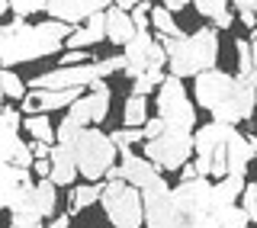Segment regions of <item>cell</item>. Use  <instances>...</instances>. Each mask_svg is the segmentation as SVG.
Wrapping results in <instances>:
<instances>
[{
    "mask_svg": "<svg viewBox=\"0 0 257 228\" xmlns=\"http://www.w3.org/2000/svg\"><path fill=\"white\" fill-rule=\"evenodd\" d=\"M0 90H4V96H10V100H26V84L20 80V74L10 68H4L0 71Z\"/></svg>",
    "mask_w": 257,
    "mask_h": 228,
    "instance_id": "f546056e",
    "label": "cell"
},
{
    "mask_svg": "<svg viewBox=\"0 0 257 228\" xmlns=\"http://www.w3.org/2000/svg\"><path fill=\"white\" fill-rule=\"evenodd\" d=\"M235 10L241 13V23H244L247 29H254V26H257V16H254L251 10H244V7H241V0H238V4H235Z\"/></svg>",
    "mask_w": 257,
    "mask_h": 228,
    "instance_id": "ab89813d",
    "label": "cell"
},
{
    "mask_svg": "<svg viewBox=\"0 0 257 228\" xmlns=\"http://www.w3.org/2000/svg\"><path fill=\"white\" fill-rule=\"evenodd\" d=\"M122 119H125V129H142L145 122H148V96H132L128 93Z\"/></svg>",
    "mask_w": 257,
    "mask_h": 228,
    "instance_id": "cb8c5ba5",
    "label": "cell"
},
{
    "mask_svg": "<svg viewBox=\"0 0 257 228\" xmlns=\"http://www.w3.org/2000/svg\"><path fill=\"white\" fill-rule=\"evenodd\" d=\"M148 20H151V26L161 32V39H177V36H183L180 26H177V20H174V16L167 13L161 4H158V7H151V16H148Z\"/></svg>",
    "mask_w": 257,
    "mask_h": 228,
    "instance_id": "484cf974",
    "label": "cell"
},
{
    "mask_svg": "<svg viewBox=\"0 0 257 228\" xmlns=\"http://www.w3.org/2000/svg\"><path fill=\"white\" fill-rule=\"evenodd\" d=\"M193 90H196V103L209 109L212 122L222 126H235L254 116L257 106V90L247 80H241L228 71H203L193 77Z\"/></svg>",
    "mask_w": 257,
    "mask_h": 228,
    "instance_id": "6da1fadb",
    "label": "cell"
},
{
    "mask_svg": "<svg viewBox=\"0 0 257 228\" xmlns=\"http://www.w3.org/2000/svg\"><path fill=\"white\" fill-rule=\"evenodd\" d=\"M71 154H74L77 174H84L90 183H96L100 177H106L112 167H116V148H112L109 135H103L100 129H80V135L71 145Z\"/></svg>",
    "mask_w": 257,
    "mask_h": 228,
    "instance_id": "5b68a950",
    "label": "cell"
},
{
    "mask_svg": "<svg viewBox=\"0 0 257 228\" xmlns=\"http://www.w3.org/2000/svg\"><path fill=\"white\" fill-rule=\"evenodd\" d=\"M93 80H106L103 77L100 61L90 64H77V68H58V71H45L32 80L29 90H84Z\"/></svg>",
    "mask_w": 257,
    "mask_h": 228,
    "instance_id": "9c48e42d",
    "label": "cell"
},
{
    "mask_svg": "<svg viewBox=\"0 0 257 228\" xmlns=\"http://www.w3.org/2000/svg\"><path fill=\"white\" fill-rule=\"evenodd\" d=\"M142 132H145V142H155V138H158V135H164L167 129H164V122L155 116V119H148V122L142 126Z\"/></svg>",
    "mask_w": 257,
    "mask_h": 228,
    "instance_id": "e575fe53",
    "label": "cell"
},
{
    "mask_svg": "<svg viewBox=\"0 0 257 228\" xmlns=\"http://www.w3.org/2000/svg\"><path fill=\"white\" fill-rule=\"evenodd\" d=\"M103 212H106L112 228H142L145 225V206H142V193L135 186H128L122 180H109L103 186Z\"/></svg>",
    "mask_w": 257,
    "mask_h": 228,
    "instance_id": "52a82bcc",
    "label": "cell"
},
{
    "mask_svg": "<svg viewBox=\"0 0 257 228\" xmlns=\"http://www.w3.org/2000/svg\"><path fill=\"white\" fill-rule=\"evenodd\" d=\"M119 180L128 183V186H135L139 193H145L148 186H155L161 183L164 177H161V170L151 164L148 158H139V154H122V164H119Z\"/></svg>",
    "mask_w": 257,
    "mask_h": 228,
    "instance_id": "4fadbf2b",
    "label": "cell"
},
{
    "mask_svg": "<svg viewBox=\"0 0 257 228\" xmlns=\"http://www.w3.org/2000/svg\"><path fill=\"white\" fill-rule=\"evenodd\" d=\"M193 154V135L190 132H164L155 142H145V158L158 170H180L190 164Z\"/></svg>",
    "mask_w": 257,
    "mask_h": 228,
    "instance_id": "ba28073f",
    "label": "cell"
},
{
    "mask_svg": "<svg viewBox=\"0 0 257 228\" xmlns=\"http://www.w3.org/2000/svg\"><path fill=\"white\" fill-rule=\"evenodd\" d=\"M20 126H23V112H16L10 106H0V161L4 164H13L16 151L26 145L20 138Z\"/></svg>",
    "mask_w": 257,
    "mask_h": 228,
    "instance_id": "9a60e30c",
    "label": "cell"
},
{
    "mask_svg": "<svg viewBox=\"0 0 257 228\" xmlns=\"http://www.w3.org/2000/svg\"><path fill=\"white\" fill-rule=\"evenodd\" d=\"M10 228H45L36 215H10Z\"/></svg>",
    "mask_w": 257,
    "mask_h": 228,
    "instance_id": "8d00e7d4",
    "label": "cell"
},
{
    "mask_svg": "<svg viewBox=\"0 0 257 228\" xmlns=\"http://www.w3.org/2000/svg\"><path fill=\"white\" fill-rule=\"evenodd\" d=\"M251 39H257V26H254V29H251Z\"/></svg>",
    "mask_w": 257,
    "mask_h": 228,
    "instance_id": "7dc6e473",
    "label": "cell"
},
{
    "mask_svg": "<svg viewBox=\"0 0 257 228\" xmlns=\"http://www.w3.org/2000/svg\"><path fill=\"white\" fill-rule=\"evenodd\" d=\"M29 151H32L36 161H48V158H52V145H45V142H29Z\"/></svg>",
    "mask_w": 257,
    "mask_h": 228,
    "instance_id": "74e56055",
    "label": "cell"
},
{
    "mask_svg": "<svg viewBox=\"0 0 257 228\" xmlns=\"http://www.w3.org/2000/svg\"><path fill=\"white\" fill-rule=\"evenodd\" d=\"M106 7L109 4H100V0H52V4H45V13L48 20H58L64 26L77 29L80 20L87 23L96 13H106Z\"/></svg>",
    "mask_w": 257,
    "mask_h": 228,
    "instance_id": "7c38bea8",
    "label": "cell"
},
{
    "mask_svg": "<svg viewBox=\"0 0 257 228\" xmlns=\"http://www.w3.org/2000/svg\"><path fill=\"white\" fill-rule=\"evenodd\" d=\"M161 7L174 16V13H183V10H187V0H167V4H161Z\"/></svg>",
    "mask_w": 257,
    "mask_h": 228,
    "instance_id": "b9f144b4",
    "label": "cell"
},
{
    "mask_svg": "<svg viewBox=\"0 0 257 228\" xmlns=\"http://www.w3.org/2000/svg\"><path fill=\"white\" fill-rule=\"evenodd\" d=\"M247 145H251V151H254V158H257V135H247Z\"/></svg>",
    "mask_w": 257,
    "mask_h": 228,
    "instance_id": "f6af8a7d",
    "label": "cell"
},
{
    "mask_svg": "<svg viewBox=\"0 0 257 228\" xmlns=\"http://www.w3.org/2000/svg\"><path fill=\"white\" fill-rule=\"evenodd\" d=\"M158 119L164 122L167 132H190L193 135V126H196V106L193 100L183 90V80L180 77H171L158 87Z\"/></svg>",
    "mask_w": 257,
    "mask_h": 228,
    "instance_id": "8992f818",
    "label": "cell"
},
{
    "mask_svg": "<svg viewBox=\"0 0 257 228\" xmlns=\"http://www.w3.org/2000/svg\"><path fill=\"white\" fill-rule=\"evenodd\" d=\"M32 170H36L42 180H48V177H52V161H36V164H32Z\"/></svg>",
    "mask_w": 257,
    "mask_h": 228,
    "instance_id": "60d3db41",
    "label": "cell"
},
{
    "mask_svg": "<svg viewBox=\"0 0 257 228\" xmlns=\"http://www.w3.org/2000/svg\"><path fill=\"white\" fill-rule=\"evenodd\" d=\"M23 183H32L29 180V170H20V167L4 164V161H0V212L10 209V202H13L16 193H20Z\"/></svg>",
    "mask_w": 257,
    "mask_h": 228,
    "instance_id": "ffe728a7",
    "label": "cell"
},
{
    "mask_svg": "<svg viewBox=\"0 0 257 228\" xmlns=\"http://www.w3.org/2000/svg\"><path fill=\"white\" fill-rule=\"evenodd\" d=\"M52 180L55 186H71L77 177V164H74V154H71L68 145H52Z\"/></svg>",
    "mask_w": 257,
    "mask_h": 228,
    "instance_id": "ac0fdd59",
    "label": "cell"
},
{
    "mask_svg": "<svg viewBox=\"0 0 257 228\" xmlns=\"http://www.w3.org/2000/svg\"><path fill=\"white\" fill-rule=\"evenodd\" d=\"M103 39H106V20H103V13H96V16H90V20L84 23V26H77L71 32L64 45H71V52H84L87 45H100Z\"/></svg>",
    "mask_w": 257,
    "mask_h": 228,
    "instance_id": "e0dca14e",
    "label": "cell"
},
{
    "mask_svg": "<svg viewBox=\"0 0 257 228\" xmlns=\"http://www.w3.org/2000/svg\"><path fill=\"white\" fill-rule=\"evenodd\" d=\"M167 80L164 74V68H151V71H145L142 77H135V84H132V96H148L155 87H161Z\"/></svg>",
    "mask_w": 257,
    "mask_h": 228,
    "instance_id": "83f0119b",
    "label": "cell"
},
{
    "mask_svg": "<svg viewBox=\"0 0 257 228\" xmlns=\"http://www.w3.org/2000/svg\"><path fill=\"white\" fill-rule=\"evenodd\" d=\"M174 199H177V209L183 215L196 218V215H215V202H212V183L196 177L190 183H177L174 186Z\"/></svg>",
    "mask_w": 257,
    "mask_h": 228,
    "instance_id": "8fae6325",
    "label": "cell"
},
{
    "mask_svg": "<svg viewBox=\"0 0 257 228\" xmlns=\"http://www.w3.org/2000/svg\"><path fill=\"white\" fill-rule=\"evenodd\" d=\"M71 26H64L58 20H42V23H23L13 20L7 26H0V64L13 68L23 61H39L48 55L61 52V45L68 42Z\"/></svg>",
    "mask_w": 257,
    "mask_h": 228,
    "instance_id": "7a4b0ae2",
    "label": "cell"
},
{
    "mask_svg": "<svg viewBox=\"0 0 257 228\" xmlns=\"http://www.w3.org/2000/svg\"><path fill=\"white\" fill-rule=\"evenodd\" d=\"M45 228H71V215H55Z\"/></svg>",
    "mask_w": 257,
    "mask_h": 228,
    "instance_id": "ee69618b",
    "label": "cell"
},
{
    "mask_svg": "<svg viewBox=\"0 0 257 228\" xmlns=\"http://www.w3.org/2000/svg\"><path fill=\"white\" fill-rule=\"evenodd\" d=\"M196 13L206 16V20L215 23V29H231V13H228V4L225 0H196Z\"/></svg>",
    "mask_w": 257,
    "mask_h": 228,
    "instance_id": "7402d4cb",
    "label": "cell"
},
{
    "mask_svg": "<svg viewBox=\"0 0 257 228\" xmlns=\"http://www.w3.org/2000/svg\"><path fill=\"white\" fill-rule=\"evenodd\" d=\"M125 74L128 77H142L145 71H151V68H164L167 64V55H164V48H161V42L151 32H135V39L125 45Z\"/></svg>",
    "mask_w": 257,
    "mask_h": 228,
    "instance_id": "30bf717a",
    "label": "cell"
},
{
    "mask_svg": "<svg viewBox=\"0 0 257 228\" xmlns=\"http://www.w3.org/2000/svg\"><path fill=\"white\" fill-rule=\"evenodd\" d=\"M241 209H244L247 222L257 225V183H247L244 193H241Z\"/></svg>",
    "mask_w": 257,
    "mask_h": 228,
    "instance_id": "d6a6232c",
    "label": "cell"
},
{
    "mask_svg": "<svg viewBox=\"0 0 257 228\" xmlns=\"http://www.w3.org/2000/svg\"><path fill=\"white\" fill-rule=\"evenodd\" d=\"M167 55L171 77H196L203 71H212L219 61V32L212 26H199L196 32H183L177 39H158Z\"/></svg>",
    "mask_w": 257,
    "mask_h": 228,
    "instance_id": "3957f363",
    "label": "cell"
},
{
    "mask_svg": "<svg viewBox=\"0 0 257 228\" xmlns=\"http://www.w3.org/2000/svg\"><path fill=\"white\" fill-rule=\"evenodd\" d=\"M238 129L235 126H222V122H206V126H199L196 132H193V154H196V161H193V167H196V177H222L228 174L225 170V151H228V142L235 138Z\"/></svg>",
    "mask_w": 257,
    "mask_h": 228,
    "instance_id": "277c9868",
    "label": "cell"
},
{
    "mask_svg": "<svg viewBox=\"0 0 257 228\" xmlns=\"http://www.w3.org/2000/svg\"><path fill=\"white\" fill-rule=\"evenodd\" d=\"M235 48H238V74L235 77L247 80L251 77V39H238Z\"/></svg>",
    "mask_w": 257,
    "mask_h": 228,
    "instance_id": "1f68e13d",
    "label": "cell"
},
{
    "mask_svg": "<svg viewBox=\"0 0 257 228\" xmlns=\"http://www.w3.org/2000/svg\"><path fill=\"white\" fill-rule=\"evenodd\" d=\"M4 13H10V4H7V0H0V16Z\"/></svg>",
    "mask_w": 257,
    "mask_h": 228,
    "instance_id": "bcb514c9",
    "label": "cell"
},
{
    "mask_svg": "<svg viewBox=\"0 0 257 228\" xmlns=\"http://www.w3.org/2000/svg\"><path fill=\"white\" fill-rule=\"evenodd\" d=\"M190 180H196V167H193V164H183L180 167V183H190Z\"/></svg>",
    "mask_w": 257,
    "mask_h": 228,
    "instance_id": "7bdbcfd3",
    "label": "cell"
},
{
    "mask_svg": "<svg viewBox=\"0 0 257 228\" xmlns=\"http://www.w3.org/2000/svg\"><path fill=\"white\" fill-rule=\"evenodd\" d=\"M109 142H112V148H116V151L128 154V145L145 142V132H142V129H116V132L109 135Z\"/></svg>",
    "mask_w": 257,
    "mask_h": 228,
    "instance_id": "4dcf8cb0",
    "label": "cell"
},
{
    "mask_svg": "<svg viewBox=\"0 0 257 228\" xmlns=\"http://www.w3.org/2000/svg\"><path fill=\"white\" fill-rule=\"evenodd\" d=\"M244 186H247V180H244V177H235V174H228V177H222L219 183H212V202H215V209L235 206V199H241Z\"/></svg>",
    "mask_w": 257,
    "mask_h": 228,
    "instance_id": "44dd1931",
    "label": "cell"
},
{
    "mask_svg": "<svg viewBox=\"0 0 257 228\" xmlns=\"http://www.w3.org/2000/svg\"><path fill=\"white\" fill-rule=\"evenodd\" d=\"M251 158H254V151H251V145H247V135L235 132V138L228 142V151H225V170L235 174V177H244ZM228 174H225V177H228Z\"/></svg>",
    "mask_w": 257,
    "mask_h": 228,
    "instance_id": "d6986e66",
    "label": "cell"
},
{
    "mask_svg": "<svg viewBox=\"0 0 257 228\" xmlns=\"http://www.w3.org/2000/svg\"><path fill=\"white\" fill-rule=\"evenodd\" d=\"M247 84L257 90V39H251V77H247Z\"/></svg>",
    "mask_w": 257,
    "mask_h": 228,
    "instance_id": "f35d334b",
    "label": "cell"
},
{
    "mask_svg": "<svg viewBox=\"0 0 257 228\" xmlns=\"http://www.w3.org/2000/svg\"><path fill=\"white\" fill-rule=\"evenodd\" d=\"M215 225L219 228H251L244 209L241 206H225V209H215Z\"/></svg>",
    "mask_w": 257,
    "mask_h": 228,
    "instance_id": "f1b7e54d",
    "label": "cell"
},
{
    "mask_svg": "<svg viewBox=\"0 0 257 228\" xmlns=\"http://www.w3.org/2000/svg\"><path fill=\"white\" fill-rule=\"evenodd\" d=\"M42 10H45V4H36V0H13L10 4V13L16 16V20H23V23H26V16L42 13Z\"/></svg>",
    "mask_w": 257,
    "mask_h": 228,
    "instance_id": "836d02e7",
    "label": "cell"
},
{
    "mask_svg": "<svg viewBox=\"0 0 257 228\" xmlns=\"http://www.w3.org/2000/svg\"><path fill=\"white\" fill-rule=\"evenodd\" d=\"M77 64H90V58H87V52H64L61 55V68H77Z\"/></svg>",
    "mask_w": 257,
    "mask_h": 228,
    "instance_id": "d590c367",
    "label": "cell"
},
{
    "mask_svg": "<svg viewBox=\"0 0 257 228\" xmlns=\"http://www.w3.org/2000/svg\"><path fill=\"white\" fill-rule=\"evenodd\" d=\"M23 126L26 132L32 135V142H45V145H55V129L48 116H23Z\"/></svg>",
    "mask_w": 257,
    "mask_h": 228,
    "instance_id": "4316f807",
    "label": "cell"
},
{
    "mask_svg": "<svg viewBox=\"0 0 257 228\" xmlns=\"http://www.w3.org/2000/svg\"><path fill=\"white\" fill-rule=\"evenodd\" d=\"M103 20H106V39H109V42H116V45L125 48V45L135 39V23H132V16H128L125 10H119L116 4L106 7Z\"/></svg>",
    "mask_w": 257,
    "mask_h": 228,
    "instance_id": "2e32d148",
    "label": "cell"
},
{
    "mask_svg": "<svg viewBox=\"0 0 257 228\" xmlns=\"http://www.w3.org/2000/svg\"><path fill=\"white\" fill-rule=\"evenodd\" d=\"M103 196V186L100 183H84V186H74L71 190V215H77V212H84V209H90L96 199Z\"/></svg>",
    "mask_w": 257,
    "mask_h": 228,
    "instance_id": "603a6c76",
    "label": "cell"
},
{
    "mask_svg": "<svg viewBox=\"0 0 257 228\" xmlns=\"http://www.w3.org/2000/svg\"><path fill=\"white\" fill-rule=\"evenodd\" d=\"M80 96V90H26L23 112L26 116H45L52 109H68Z\"/></svg>",
    "mask_w": 257,
    "mask_h": 228,
    "instance_id": "5bb4252c",
    "label": "cell"
},
{
    "mask_svg": "<svg viewBox=\"0 0 257 228\" xmlns=\"http://www.w3.org/2000/svg\"><path fill=\"white\" fill-rule=\"evenodd\" d=\"M55 206H58L55 183H52V180H39V183H36V212L42 215V222H45V218H52Z\"/></svg>",
    "mask_w": 257,
    "mask_h": 228,
    "instance_id": "d4e9b609",
    "label": "cell"
}]
</instances>
